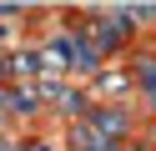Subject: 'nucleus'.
I'll use <instances>...</instances> for the list:
<instances>
[{
  "label": "nucleus",
  "instance_id": "nucleus-3",
  "mask_svg": "<svg viewBox=\"0 0 156 151\" xmlns=\"http://www.w3.org/2000/svg\"><path fill=\"white\" fill-rule=\"evenodd\" d=\"M106 151H141L136 141H116V146H106Z\"/></svg>",
  "mask_w": 156,
  "mask_h": 151
},
{
  "label": "nucleus",
  "instance_id": "nucleus-2",
  "mask_svg": "<svg viewBox=\"0 0 156 151\" xmlns=\"http://www.w3.org/2000/svg\"><path fill=\"white\" fill-rule=\"evenodd\" d=\"M131 76H136V91H141V101L156 111V60H141Z\"/></svg>",
  "mask_w": 156,
  "mask_h": 151
},
{
  "label": "nucleus",
  "instance_id": "nucleus-1",
  "mask_svg": "<svg viewBox=\"0 0 156 151\" xmlns=\"http://www.w3.org/2000/svg\"><path fill=\"white\" fill-rule=\"evenodd\" d=\"M131 86H136V76H126V70H101L96 76V91L101 96H126Z\"/></svg>",
  "mask_w": 156,
  "mask_h": 151
}]
</instances>
